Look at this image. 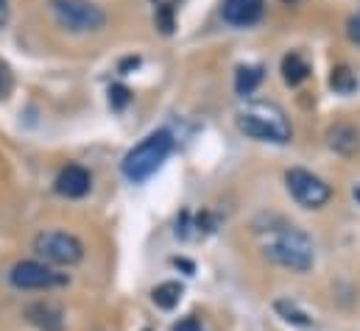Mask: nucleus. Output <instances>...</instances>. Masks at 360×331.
I'll return each mask as SVG.
<instances>
[{"instance_id":"9b49d317","label":"nucleus","mask_w":360,"mask_h":331,"mask_svg":"<svg viewBox=\"0 0 360 331\" xmlns=\"http://www.w3.org/2000/svg\"><path fill=\"white\" fill-rule=\"evenodd\" d=\"M327 142L341 156H355L360 151V131L349 123H335L327 131Z\"/></svg>"},{"instance_id":"f257e3e1","label":"nucleus","mask_w":360,"mask_h":331,"mask_svg":"<svg viewBox=\"0 0 360 331\" xmlns=\"http://www.w3.org/2000/svg\"><path fill=\"white\" fill-rule=\"evenodd\" d=\"M238 131L252 137V140H260V142H288L293 128L282 112V106L271 103V100H257V103H249L246 109L238 112Z\"/></svg>"},{"instance_id":"a211bd4d","label":"nucleus","mask_w":360,"mask_h":331,"mask_svg":"<svg viewBox=\"0 0 360 331\" xmlns=\"http://www.w3.org/2000/svg\"><path fill=\"white\" fill-rule=\"evenodd\" d=\"M276 309L285 315V320H290V323H296V326H310V320H307L299 309H293V306H288V304H276Z\"/></svg>"},{"instance_id":"20e7f679","label":"nucleus","mask_w":360,"mask_h":331,"mask_svg":"<svg viewBox=\"0 0 360 331\" xmlns=\"http://www.w3.org/2000/svg\"><path fill=\"white\" fill-rule=\"evenodd\" d=\"M51 14L68 34H95L106 25V11L92 0H51Z\"/></svg>"},{"instance_id":"412c9836","label":"nucleus","mask_w":360,"mask_h":331,"mask_svg":"<svg viewBox=\"0 0 360 331\" xmlns=\"http://www.w3.org/2000/svg\"><path fill=\"white\" fill-rule=\"evenodd\" d=\"M137 65H140V59H137V56H134V59H126V62H120V73H126L129 67H137Z\"/></svg>"},{"instance_id":"ddd939ff","label":"nucleus","mask_w":360,"mask_h":331,"mask_svg":"<svg viewBox=\"0 0 360 331\" xmlns=\"http://www.w3.org/2000/svg\"><path fill=\"white\" fill-rule=\"evenodd\" d=\"M282 79H285L288 86H299L302 81L310 79V65L299 53H288L282 59Z\"/></svg>"},{"instance_id":"4be33fe9","label":"nucleus","mask_w":360,"mask_h":331,"mask_svg":"<svg viewBox=\"0 0 360 331\" xmlns=\"http://www.w3.org/2000/svg\"><path fill=\"white\" fill-rule=\"evenodd\" d=\"M8 20V0H0V25Z\"/></svg>"},{"instance_id":"aec40b11","label":"nucleus","mask_w":360,"mask_h":331,"mask_svg":"<svg viewBox=\"0 0 360 331\" xmlns=\"http://www.w3.org/2000/svg\"><path fill=\"white\" fill-rule=\"evenodd\" d=\"M349 28H347V34H349V39L352 42H358L360 45V14L358 17H349V22H347Z\"/></svg>"},{"instance_id":"2eb2a0df","label":"nucleus","mask_w":360,"mask_h":331,"mask_svg":"<svg viewBox=\"0 0 360 331\" xmlns=\"http://www.w3.org/2000/svg\"><path fill=\"white\" fill-rule=\"evenodd\" d=\"M176 8H179V0H154V22L165 36L174 34L176 28V20H174Z\"/></svg>"},{"instance_id":"39448f33","label":"nucleus","mask_w":360,"mask_h":331,"mask_svg":"<svg viewBox=\"0 0 360 331\" xmlns=\"http://www.w3.org/2000/svg\"><path fill=\"white\" fill-rule=\"evenodd\" d=\"M34 253L51 267H70L84 259V243L70 231H39L34 237Z\"/></svg>"},{"instance_id":"6e6552de","label":"nucleus","mask_w":360,"mask_h":331,"mask_svg":"<svg viewBox=\"0 0 360 331\" xmlns=\"http://www.w3.org/2000/svg\"><path fill=\"white\" fill-rule=\"evenodd\" d=\"M92 187V175L87 167L82 165H68L59 170L56 181H53V189L62 195V198H84Z\"/></svg>"},{"instance_id":"6ab92c4d","label":"nucleus","mask_w":360,"mask_h":331,"mask_svg":"<svg viewBox=\"0 0 360 331\" xmlns=\"http://www.w3.org/2000/svg\"><path fill=\"white\" fill-rule=\"evenodd\" d=\"M174 331H204V329H201V323H198L195 318H184V320H179V323L174 326Z\"/></svg>"},{"instance_id":"0eeeda50","label":"nucleus","mask_w":360,"mask_h":331,"mask_svg":"<svg viewBox=\"0 0 360 331\" xmlns=\"http://www.w3.org/2000/svg\"><path fill=\"white\" fill-rule=\"evenodd\" d=\"M8 284L17 287V290H53V287H65L68 284V276L65 273H56L45 262L25 259V262H17L8 270Z\"/></svg>"},{"instance_id":"5701e85b","label":"nucleus","mask_w":360,"mask_h":331,"mask_svg":"<svg viewBox=\"0 0 360 331\" xmlns=\"http://www.w3.org/2000/svg\"><path fill=\"white\" fill-rule=\"evenodd\" d=\"M355 201L360 203V187H355Z\"/></svg>"},{"instance_id":"7ed1b4c3","label":"nucleus","mask_w":360,"mask_h":331,"mask_svg":"<svg viewBox=\"0 0 360 331\" xmlns=\"http://www.w3.org/2000/svg\"><path fill=\"white\" fill-rule=\"evenodd\" d=\"M263 250H266L271 262H276L288 270H296V273H307L316 262L313 240L296 226H285V229L274 231V237L266 243Z\"/></svg>"},{"instance_id":"f3484780","label":"nucleus","mask_w":360,"mask_h":331,"mask_svg":"<svg viewBox=\"0 0 360 331\" xmlns=\"http://www.w3.org/2000/svg\"><path fill=\"white\" fill-rule=\"evenodd\" d=\"M129 100H131L129 86H123V83H112V86H109V106H112L115 112L126 109V106H129Z\"/></svg>"},{"instance_id":"423d86ee","label":"nucleus","mask_w":360,"mask_h":331,"mask_svg":"<svg viewBox=\"0 0 360 331\" xmlns=\"http://www.w3.org/2000/svg\"><path fill=\"white\" fill-rule=\"evenodd\" d=\"M285 184H288V192L293 195V201L304 209H321L333 198L330 184L304 167H290L285 173Z\"/></svg>"},{"instance_id":"1a4fd4ad","label":"nucleus","mask_w":360,"mask_h":331,"mask_svg":"<svg viewBox=\"0 0 360 331\" xmlns=\"http://www.w3.org/2000/svg\"><path fill=\"white\" fill-rule=\"evenodd\" d=\"M263 8H266V0H224L221 17L235 28H249L263 17Z\"/></svg>"},{"instance_id":"9d476101","label":"nucleus","mask_w":360,"mask_h":331,"mask_svg":"<svg viewBox=\"0 0 360 331\" xmlns=\"http://www.w3.org/2000/svg\"><path fill=\"white\" fill-rule=\"evenodd\" d=\"M25 320L39 331H65V315L51 301H37V304L25 306Z\"/></svg>"},{"instance_id":"b1692460","label":"nucleus","mask_w":360,"mask_h":331,"mask_svg":"<svg viewBox=\"0 0 360 331\" xmlns=\"http://www.w3.org/2000/svg\"><path fill=\"white\" fill-rule=\"evenodd\" d=\"M282 3H299V0H282Z\"/></svg>"},{"instance_id":"f03ea898","label":"nucleus","mask_w":360,"mask_h":331,"mask_svg":"<svg viewBox=\"0 0 360 331\" xmlns=\"http://www.w3.org/2000/svg\"><path fill=\"white\" fill-rule=\"evenodd\" d=\"M171 151H174V137H171V131L160 128V131L148 134L143 142H137V145L123 156L120 170H123V175H126L129 181L143 184V181H148V178L162 167V162L171 156Z\"/></svg>"},{"instance_id":"4468645a","label":"nucleus","mask_w":360,"mask_h":331,"mask_svg":"<svg viewBox=\"0 0 360 331\" xmlns=\"http://www.w3.org/2000/svg\"><path fill=\"white\" fill-rule=\"evenodd\" d=\"M181 295H184V287H181L179 281H165V284H157V287H154L151 301H154L160 309L171 312L174 306H179Z\"/></svg>"},{"instance_id":"f8f14e48","label":"nucleus","mask_w":360,"mask_h":331,"mask_svg":"<svg viewBox=\"0 0 360 331\" xmlns=\"http://www.w3.org/2000/svg\"><path fill=\"white\" fill-rule=\"evenodd\" d=\"M263 79H266V70L260 65H240L235 73V92L246 97L263 83Z\"/></svg>"},{"instance_id":"dca6fc26","label":"nucleus","mask_w":360,"mask_h":331,"mask_svg":"<svg viewBox=\"0 0 360 331\" xmlns=\"http://www.w3.org/2000/svg\"><path fill=\"white\" fill-rule=\"evenodd\" d=\"M330 86L338 92V95H352V92H358V76H355V70L352 67H347V65H335L333 67V73H330Z\"/></svg>"}]
</instances>
